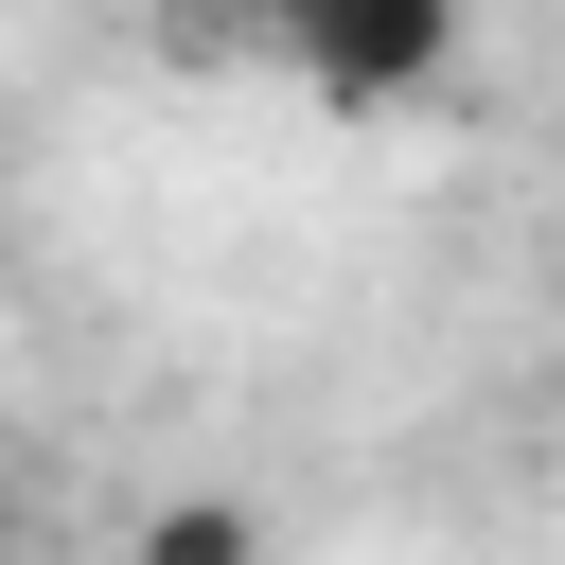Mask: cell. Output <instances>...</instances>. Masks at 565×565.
Listing matches in <instances>:
<instances>
[{"mask_svg": "<svg viewBox=\"0 0 565 565\" xmlns=\"http://www.w3.org/2000/svg\"><path fill=\"white\" fill-rule=\"evenodd\" d=\"M0 530H18V477H0Z\"/></svg>", "mask_w": 565, "mask_h": 565, "instance_id": "cell-4", "label": "cell"}, {"mask_svg": "<svg viewBox=\"0 0 565 565\" xmlns=\"http://www.w3.org/2000/svg\"><path fill=\"white\" fill-rule=\"evenodd\" d=\"M282 53H300L318 106H424L441 53H459V0H300Z\"/></svg>", "mask_w": 565, "mask_h": 565, "instance_id": "cell-1", "label": "cell"}, {"mask_svg": "<svg viewBox=\"0 0 565 565\" xmlns=\"http://www.w3.org/2000/svg\"><path fill=\"white\" fill-rule=\"evenodd\" d=\"M194 18H247V35H282V18H300V0H194Z\"/></svg>", "mask_w": 565, "mask_h": 565, "instance_id": "cell-3", "label": "cell"}, {"mask_svg": "<svg viewBox=\"0 0 565 565\" xmlns=\"http://www.w3.org/2000/svg\"><path fill=\"white\" fill-rule=\"evenodd\" d=\"M141 547H159V565H230V547H247V512H159Z\"/></svg>", "mask_w": 565, "mask_h": 565, "instance_id": "cell-2", "label": "cell"}]
</instances>
